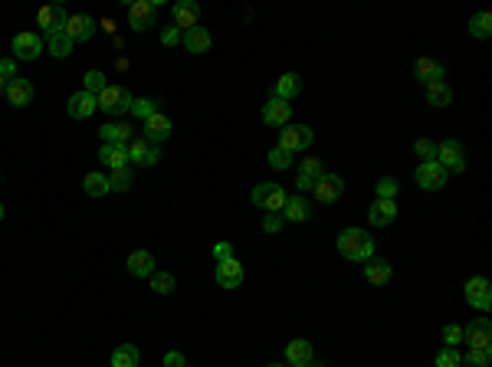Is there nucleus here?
I'll use <instances>...</instances> for the list:
<instances>
[{"instance_id": "nucleus-1", "label": "nucleus", "mask_w": 492, "mask_h": 367, "mask_svg": "<svg viewBox=\"0 0 492 367\" xmlns=\"http://www.w3.org/2000/svg\"><path fill=\"white\" fill-rule=\"evenodd\" d=\"M335 246H338V253L345 259H351V263H368V259L374 256V239L368 236V230H361V226L341 230L338 239H335Z\"/></svg>"}, {"instance_id": "nucleus-2", "label": "nucleus", "mask_w": 492, "mask_h": 367, "mask_svg": "<svg viewBox=\"0 0 492 367\" xmlns=\"http://www.w3.org/2000/svg\"><path fill=\"white\" fill-rule=\"evenodd\" d=\"M433 161L440 164L446 174H459V171H466V154H463V145H459L456 138H446V141H440L437 145V158Z\"/></svg>"}, {"instance_id": "nucleus-3", "label": "nucleus", "mask_w": 492, "mask_h": 367, "mask_svg": "<svg viewBox=\"0 0 492 367\" xmlns=\"http://www.w3.org/2000/svg\"><path fill=\"white\" fill-rule=\"evenodd\" d=\"M95 102H99V109L105 115H122V111L132 109V92L122 86H105L102 92L95 95Z\"/></svg>"}, {"instance_id": "nucleus-4", "label": "nucleus", "mask_w": 492, "mask_h": 367, "mask_svg": "<svg viewBox=\"0 0 492 367\" xmlns=\"http://www.w3.org/2000/svg\"><path fill=\"white\" fill-rule=\"evenodd\" d=\"M463 341L469 344V351H489L492 348V322L489 318H473L463 328Z\"/></svg>"}, {"instance_id": "nucleus-5", "label": "nucleus", "mask_w": 492, "mask_h": 367, "mask_svg": "<svg viewBox=\"0 0 492 367\" xmlns=\"http://www.w3.org/2000/svg\"><path fill=\"white\" fill-rule=\"evenodd\" d=\"M315 141V131L309 125H286L279 131V148H286L289 154L292 151H309Z\"/></svg>"}, {"instance_id": "nucleus-6", "label": "nucleus", "mask_w": 492, "mask_h": 367, "mask_svg": "<svg viewBox=\"0 0 492 367\" xmlns=\"http://www.w3.org/2000/svg\"><path fill=\"white\" fill-rule=\"evenodd\" d=\"M154 17H158V7H154L151 0H132V4H128V26H132L135 33L151 30Z\"/></svg>"}, {"instance_id": "nucleus-7", "label": "nucleus", "mask_w": 492, "mask_h": 367, "mask_svg": "<svg viewBox=\"0 0 492 367\" xmlns=\"http://www.w3.org/2000/svg\"><path fill=\"white\" fill-rule=\"evenodd\" d=\"M128 161L132 164H141V168H154V164L161 161V148L148 141V138H132V145H128Z\"/></svg>"}, {"instance_id": "nucleus-8", "label": "nucleus", "mask_w": 492, "mask_h": 367, "mask_svg": "<svg viewBox=\"0 0 492 367\" xmlns=\"http://www.w3.org/2000/svg\"><path fill=\"white\" fill-rule=\"evenodd\" d=\"M315 200L319 204H338L341 194H345V180L338 174H322V177L315 180Z\"/></svg>"}, {"instance_id": "nucleus-9", "label": "nucleus", "mask_w": 492, "mask_h": 367, "mask_svg": "<svg viewBox=\"0 0 492 367\" xmlns=\"http://www.w3.org/2000/svg\"><path fill=\"white\" fill-rule=\"evenodd\" d=\"M414 177L424 190H443L446 187V171H443L437 161H420L417 164V171H414Z\"/></svg>"}, {"instance_id": "nucleus-10", "label": "nucleus", "mask_w": 492, "mask_h": 367, "mask_svg": "<svg viewBox=\"0 0 492 367\" xmlns=\"http://www.w3.org/2000/svg\"><path fill=\"white\" fill-rule=\"evenodd\" d=\"M36 20H40L43 33H46V36H56V33H66L69 13L60 7V4H53V7H40V13H36Z\"/></svg>"}, {"instance_id": "nucleus-11", "label": "nucleus", "mask_w": 492, "mask_h": 367, "mask_svg": "<svg viewBox=\"0 0 492 367\" xmlns=\"http://www.w3.org/2000/svg\"><path fill=\"white\" fill-rule=\"evenodd\" d=\"M213 279H217V285H223V289H240V285H243V263H240L237 256L223 259V263H217Z\"/></svg>"}, {"instance_id": "nucleus-12", "label": "nucleus", "mask_w": 492, "mask_h": 367, "mask_svg": "<svg viewBox=\"0 0 492 367\" xmlns=\"http://www.w3.org/2000/svg\"><path fill=\"white\" fill-rule=\"evenodd\" d=\"M466 302L473 308H479V312H489V308H492L489 279H483V275H473V279L466 282Z\"/></svg>"}, {"instance_id": "nucleus-13", "label": "nucleus", "mask_w": 492, "mask_h": 367, "mask_svg": "<svg viewBox=\"0 0 492 367\" xmlns=\"http://www.w3.org/2000/svg\"><path fill=\"white\" fill-rule=\"evenodd\" d=\"M7 102L14 105V109H26V105L33 102V95H36V89H33V82L30 79H23V76H17V79H10L7 82Z\"/></svg>"}, {"instance_id": "nucleus-14", "label": "nucleus", "mask_w": 492, "mask_h": 367, "mask_svg": "<svg viewBox=\"0 0 492 367\" xmlns=\"http://www.w3.org/2000/svg\"><path fill=\"white\" fill-rule=\"evenodd\" d=\"M289 115H292V102H282L276 95H269V102L263 105V121L269 128H286Z\"/></svg>"}, {"instance_id": "nucleus-15", "label": "nucleus", "mask_w": 492, "mask_h": 367, "mask_svg": "<svg viewBox=\"0 0 492 367\" xmlns=\"http://www.w3.org/2000/svg\"><path fill=\"white\" fill-rule=\"evenodd\" d=\"M414 76L420 79L424 86H430V82H446V66L430 60V56H420V60L414 62Z\"/></svg>"}, {"instance_id": "nucleus-16", "label": "nucleus", "mask_w": 492, "mask_h": 367, "mask_svg": "<svg viewBox=\"0 0 492 367\" xmlns=\"http://www.w3.org/2000/svg\"><path fill=\"white\" fill-rule=\"evenodd\" d=\"M43 53V36L40 33H17L14 36V56L17 60H36Z\"/></svg>"}, {"instance_id": "nucleus-17", "label": "nucleus", "mask_w": 492, "mask_h": 367, "mask_svg": "<svg viewBox=\"0 0 492 367\" xmlns=\"http://www.w3.org/2000/svg\"><path fill=\"white\" fill-rule=\"evenodd\" d=\"M66 36L73 40V43H85V40H92V36H95V20L89 17V13H76V17H69Z\"/></svg>"}, {"instance_id": "nucleus-18", "label": "nucleus", "mask_w": 492, "mask_h": 367, "mask_svg": "<svg viewBox=\"0 0 492 367\" xmlns=\"http://www.w3.org/2000/svg\"><path fill=\"white\" fill-rule=\"evenodd\" d=\"M171 13H174V23H178V30L184 33V30L197 26V17H200V7H197L194 0H178V4L171 7Z\"/></svg>"}, {"instance_id": "nucleus-19", "label": "nucleus", "mask_w": 492, "mask_h": 367, "mask_svg": "<svg viewBox=\"0 0 492 367\" xmlns=\"http://www.w3.org/2000/svg\"><path fill=\"white\" fill-rule=\"evenodd\" d=\"M99 161L109 168V171H119V168H128V145H109L105 141L102 148H99Z\"/></svg>"}, {"instance_id": "nucleus-20", "label": "nucleus", "mask_w": 492, "mask_h": 367, "mask_svg": "<svg viewBox=\"0 0 492 367\" xmlns=\"http://www.w3.org/2000/svg\"><path fill=\"white\" fill-rule=\"evenodd\" d=\"M144 138L154 141V145H161L164 138H171V119H168V115L154 111L151 119H144Z\"/></svg>"}, {"instance_id": "nucleus-21", "label": "nucleus", "mask_w": 492, "mask_h": 367, "mask_svg": "<svg viewBox=\"0 0 492 367\" xmlns=\"http://www.w3.org/2000/svg\"><path fill=\"white\" fill-rule=\"evenodd\" d=\"M154 256L148 253V249H135L132 256H128V273L135 275V279H151V273H154Z\"/></svg>"}, {"instance_id": "nucleus-22", "label": "nucleus", "mask_w": 492, "mask_h": 367, "mask_svg": "<svg viewBox=\"0 0 492 367\" xmlns=\"http://www.w3.org/2000/svg\"><path fill=\"white\" fill-rule=\"evenodd\" d=\"M394 217H397V204H394V200H374V204L368 207V220H371V226H390Z\"/></svg>"}, {"instance_id": "nucleus-23", "label": "nucleus", "mask_w": 492, "mask_h": 367, "mask_svg": "<svg viewBox=\"0 0 492 367\" xmlns=\"http://www.w3.org/2000/svg\"><path fill=\"white\" fill-rule=\"evenodd\" d=\"M299 92H302V79H299L296 72H286V76H279V79H276V86H272V95H276V99H282V102H292Z\"/></svg>"}, {"instance_id": "nucleus-24", "label": "nucleus", "mask_w": 492, "mask_h": 367, "mask_svg": "<svg viewBox=\"0 0 492 367\" xmlns=\"http://www.w3.org/2000/svg\"><path fill=\"white\" fill-rule=\"evenodd\" d=\"M390 275H394V269H390L387 259L371 256V259L365 263V279H368V282H374V285H387Z\"/></svg>"}, {"instance_id": "nucleus-25", "label": "nucleus", "mask_w": 492, "mask_h": 367, "mask_svg": "<svg viewBox=\"0 0 492 367\" xmlns=\"http://www.w3.org/2000/svg\"><path fill=\"white\" fill-rule=\"evenodd\" d=\"M184 46H187V53H194V56L207 53L210 50V30H204V26H191V30H184Z\"/></svg>"}, {"instance_id": "nucleus-26", "label": "nucleus", "mask_w": 492, "mask_h": 367, "mask_svg": "<svg viewBox=\"0 0 492 367\" xmlns=\"http://www.w3.org/2000/svg\"><path fill=\"white\" fill-rule=\"evenodd\" d=\"M95 109H99V102H95V95H89L85 89L76 95H69V115H73V119H89Z\"/></svg>"}, {"instance_id": "nucleus-27", "label": "nucleus", "mask_w": 492, "mask_h": 367, "mask_svg": "<svg viewBox=\"0 0 492 367\" xmlns=\"http://www.w3.org/2000/svg\"><path fill=\"white\" fill-rule=\"evenodd\" d=\"M279 217H282V220H289V223H302V220H309V217H312V204H309V200H302V197H289Z\"/></svg>"}, {"instance_id": "nucleus-28", "label": "nucleus", "mask_w": 492, "mask_h": 367, "mask_svg": "<svg viewBox=\"0 0 492 367\" xmlns=\"http://www.w3.org/2000/svg\"><path fill=\"white\" fill-rule=\"evenodd\" d=\"M427 102H430L433 109H446V105L453 102V89L446 86V82H430V86H427Z\"/></svg>"}, {"instance_id": "nucleus-29", "label": "nucleus", "mask_w": 492, "mask_h": 367, "mask_svg": "<svg viewBox=\"0 0 492 367\" xmlns=\"http://www.w3.org/2000/svg\"><path fill=\"white\" fill-rule=\"evenodd\" d=\"M99 135H102V145L105 141L109 145H128L132 141V125H102Z\"/></svg>"}, {"instance_id": "nucleus-30", "label": "nucleus", "mask_w": 492, "mask_h": 367, "mask_svg": "<svg viewBox=\"0 0 492 367\" xmlns=\"http://www.w3.org/2000/svg\"><path fill=\"white\" fill-rule=\"evenodd\" d=\"M138 361H141V354L135 344H119L112 351V367H138Z\"/></svg>"}, {"instance_id": "nucleus-31", "label": "nucleus", "mask_w": 492, "mask_h": 367, "mask_svg": "<svg viewBox=\"0 0 492 367\" xmlns=\"http://www.w3.org/2000/svg\"><path fill=\"white\" fill-rule=\"evenodd\" d=\"M286 361L289 364H302V361H312V344L306 338H296V341L286 344Z\"/></svg>"}, {"instance_id": "nucleus-32", "label": "nucleus", "mask_w": 492, "mask_h": 367, "mask_svg": "<svg viewBox=\"0 0 492 367\" xmlns=\"http://www.w3.org/2000/svg\"><path fill=\"white\" fill-rule=\"evenodd\" d=\"M82 190L89 197H105L109 194V177L105 174H99V171H92V174H85V180H82Z\"/></svg>"}, {"instance_id": "nucleus-33", "label": "nucleus", "mask_w": 492, "mask_h": 367, "mask_svg": "<svg viewBox=\"0 0 492 367\" xmlns=\"http://www.w3.org/2000/svg\"><path fill=\"white\" fill-rule=\"evenodd\" d=\"M286 200H289L286 187H279V184H272V190L266 194V200H263V207H260V210H266V214H282V207H286Z\"/></svg>"}, {"instance_id": "nucleus-34", "label": "nucleus", "mask_w": 492, "mask_h": 367, "mask_svg": "<svg viewBox=\"0 0 492 367\" xmlns=\"http://www.w3.org/2000/svg\"><path fill=\"white\" fill-rule=\"evenodd\" d=\"M151 289L158 292V295H171V292L178 289V279H174V273L154 269V273H151Z\"/></svg>"}, {"instance_id": "nucleus-35", "label": "nucleus", "mask_w": 492, "mask_h": 367, "mask_svg": "<svg viewBox=\"0 0 492 367\" xmlns=\"http://www.w3.org/2000/svg\"><path fill=\"white\" fill-rule=\"evenodd\" d=\"M73 40H69L66 33H56V36H46V50L53 53V56H56V60H66L69 53H73Z\"/></svg>"}, {"instance_id": "nucleus-36", "label": "nucleus", "mask_w": 492, "mask_h": 367, "mask_svg": "<svg viewBox=\"0 0 492 367\" xmlns=\"http://www.w3.org/2000/svg\"><path fill=\"white\" fill-rule=\"evenodd\" d=\"M489 33H492V17L489 13H476L473 20H469V36H476V40H489Z\"/></svg>"}, {"instance_id": "nucleus-37", "label": "nucleus", "mask_w": 492, "mask_h": 367, "mask_svg": "<svg viewBox=\"0 0 492 367\" xmlns=\"http://www.w3.org/2000/svg\"><path fill=\"white\" fill-rule=\"evenodd\" d=\"M132 184H135V177H132V164L109 174V187L112 190H132Z\"/></svg>"}, {"instance_id": "nucleus-38", "label": "nucleus", "mask_w": 492, "mask_h": 367, "mask_svg": "<svg viewBox=\"0 0 492 367\" xmlns=\"http://www.w3.org/2000/svg\"><path fill=\"white\" fill-rule=\"evenodd\" d=\"M105 86H109V82H105V72H99V69H89V72H85V92L89 95H99Z\"/></svg>"}, {"instance_id": "nucleus-39", "label": "nucleus", "mask_w": 492, "mask_h": 367, "mask_svg": "<svg viewBox=\"0 0 492 367\" xmlns=\"http://www.w3.org/2000/svg\"><path fill=\"white\" fill-rule=\"evenodd\" d=\"M132 115H138V119H151L154 111H158V102H151V99H132Z\"/></svg>"}, {"instance_id": "nucleus-40", "label": "nucleus", "mask_w": 492, "mask_h": 367, "mask_svg": "<svg viewBox=\"0 0 492 367\" xmlns=\"http://www.w3.org/2000/svg\"><path fill=\"white\" fill-rule=\"evenodd\" d=\"M492 354L489 351H469L466 358H459V367H489Z\"/></svg>"}, {"instance_id": "nucleus-41", "label": "nucleus", "mask_w": 492, "mask_h": 367, "mask_svg": "<svg viewBox=\"0 0 492 367\" xmlns=\"http://www.w3.org/2000/svg\"><path fill=\"white\" fill-rule=\"evenodd\" d=\"M374 190H378V200H394V197H397V180L381 177L378 184H374Z\"/></svg>"}, {"instance_id": "nucleus-42", "label": "nucleus", "mask_w": 492, "mask_h": 367, "mask_svg": "<svg viewBox=\"0 0 492 367\" xmlns=\"http://www.w3.org/2000/svg\"><path fill=\"white\" fill-rule=\"evenodd\" d=\"M269 164L276 168V171H286L289 164H292V154H289L286 148H272V151H269Z\"/></svg>"}, {"instance_id": "nucleus-43", "label": "nucleus", "mask_w": 492, "mask_h": 367, "mask_svg": "<svg viewBox=\"0 0 492 367\" xmlns=\"http://www.w3.org/2000/svg\"><path fill=\"white\" fill-rule=\"evenodd\" d=\"M414 151H417V158H424V161H433V158H437V145H433L430 138H417Z\"/></svg>"}, {"instance_id": "nucleus-44", "label": "nucleus", "mask_w": 492, "mask_h": 367, "mask_svg": "<svg viewBox=\"0 0 492 367\" xmlns=\"http://www.w3.org/2000/svg\"><path fill=\"white\" fill-rule=\"evenodd\" d=\"M299 174H309V177H322V161L319 158H306V161L299 164Z\"/></svg>"}, {"instance_id": "nucleus-45", "label": "nucleus", "mask_w": 492, "mask_h": 367, "mask_svg": "<svg viewBox=\"0 0 492 367\" xmlns=\"http://www.w3.org/2000/svg\"><path fill=\"white\" fill-rule=\"evenodd\" d=\"M437 367H459V354L453 348H443L437 354Z\"/></svg>"}, {"instance_id": "nucleus-46", "label": "nucleus", "mask_w": 492, "mask_h": 367, "mask_svg": "<svg viewBox=\"0 0 492 367\" xmlns=\"http://www.w3.org/2000/svg\"><path fill=\"white\" fill-rule=\"evenodd\" d=\"M443 341H446V348L459 344L463 341V328H459V324H446V328H443Z\"/></svg>"}, {"instance_id": "nucleus-47", "label": "nucleus", "mask_w": 492, "mask_h": 367, "mask_svg": "<svg viewBox=\"0 0 492 367\" xmlns=\"http://www.w3.org/2000/svg\"><path fill=\"white\" fill-rule=\"evenodd\" d=\"M272 190V180H263V184H256L253 187V194H250V200H253L256 207H263V200H266V194Z\"/></svg>"}, {"instance_id": "nucleus-48", "label": "nucleus", "mask_w": 492, "mask_h": 367, "mask_svg": "<svg viewBox=\"0 0 492 367\" xmlns=\"http://www.w3.org/2000/svg\"><path fill=\"white\" fill-rule=\"evenodd\" d=\"M263 230L266 233H279L282 230V217L279 214H266L263 217Z\"/></svg>"}, {"instance_id": "nucleus-49", "label": "nucleus", "mask_w": 492, "mask_h": 367, "mask_svg": "<svg viewBox=\"0 0 492 367\" xmlns=\"http://www.w3.org/2000/svg\"><path fill=\"white\" fill-rule=\"evenodd\" d=\"M181 40H184V33H181L178 26H171V30H164V33H161V43L164 46H174V43H181Z\"/></svg>"}, {"instance_id": "nucleus-50", "label": "nucleus", "mask_w": 492, "mask_h": 367, "mask_svg": "<svg viewBox=\"0 0 492 367\" xmlns=\"http://www.w3.org/2000/svg\"><path fill=\"white\" fill-rule=\"evenodd\" d=\"M230 256H237L230 243H217V246H213V259H217V263H223V259H230Z\"/></svg>"}, {"instance_id": "nucleus-51", "label": "nucleus", "mask_w": 492, "mask_h": 367, "mask_svg": "<svg viewBox=\"0 0 492 367\" xmlns=\"http://www.w3.org/2000/svg\"><path fill=\"white\" fill-rule=\"evenodd\" d=\"M0 76L7 79V82H10V79H17V62H14V60H0Z\"/></svg>"}, {"instance_id": "nucleus-52", "label": "nucleus", "mask_w": 492, "mask_h": 367, "mask_svg": "<svg viewBox=\"0 0 492 367\" xmlns=\"http://www.w3.org/2000/svg\"><path fill=\"white\" fill-rule=\"evenodd\" d=\"M184 364H187V361L181 358L178 351H168V354H164V367H184Z\"/></svg>"}, {"instance_id": "nucleus-53", "label": "nucleus", "mask_w": 492, "mask_h": 367, "mask_svg": "<svg viewBox=\"0 0 492 367\" xmlns=\"http://www.w3.org/2000/svg\"><path fill=\"white\" fill-rule=\"evenodd\" d=\"M315 180H319V177H309V174H299V180H296V184H299V190H312V187H315Z\"/></svg>"}, {"instance_id": "nucleus-54", "label": "nucleus", "mask_w": 492, "mask_h": 367, "mask_svg": "<svg viewBox=\"0 0 492 367\" xmlns=\"http://www.w3.org/2000/svg\"><path fill=\"white\" fill-rule=\"evenodd\" d=\"M289 367H319L315 361H302V364H289Z\"/></svg>"}, {"instance_id": "nucleus-55", "label": "nucleus", "mask_w": 492, "mask_h": 367, "mask_svg": "<svg viewBox=\"0 0 492 367\" xmlns=\"http://www.w3.org/2000/svg\"><path fill=\"white\" fill-rule=\"evenodd\" d=\"M4 92H7V79L0 76V95H4Z\"/></svg>"}, {"instance_id": "nucleus-56", "label": "nucleus", "mask_w": 492, "mask_h": 367, "mask_svg": "<svg viewBox=\"0 0 492 367\" xmlns=\"http://www.w3.org/2000/svg\"><path fill=\"white\" fill-rule=\"evenodd\" d=\"M0 220H4V204H0Z\"/></svg>"}, {"instance_id": "nucleus-57", "label": "nucleus", "mask_w": 492, "mask_h": 367, "mask_svg": "<svg viewBox=\"0 0 492 367\" xmlns=\"http://www.w3.org/2000/svg\"><path fill=\"white\" fill-rule=\"evenodd\" d=\"M266 367H286V364H266Z\"/></svg>"}, {"instance_id": "nucleus-58", "label": "nucleus", "mask_w": 492, "mask_h": 367, "mask_svg": "<svg viewBox=\"0 0 492 367\" xmlns=\"http://www.w3.org/2000/svg\"><path fill=\"white\" fill-rule=\"evenodd\" d=\"M184 367H191V364H184Z\"/></svg>"}]
</instances>
